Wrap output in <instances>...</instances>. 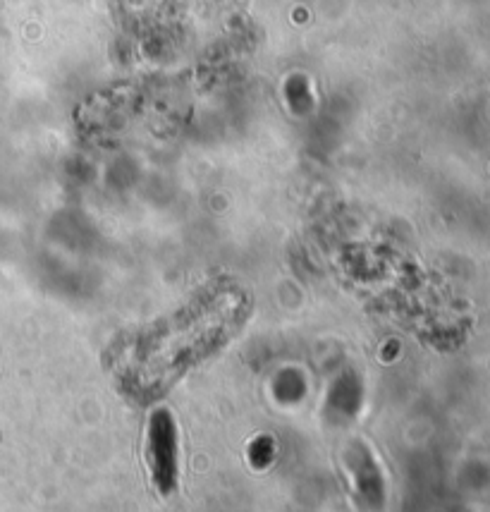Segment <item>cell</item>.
Returning <instances> with one entry per match:
<instances>
[{
    "instance_id": "obj_1",
    "label": "cell",
    "mask_w": 490,
    "mask_h": 512,
    "mask_svg": "<svg viewBox=\"0 0 490 512\" xmlns=\"http://www.w3.org/2000/svg\"><path fill=\"white\" fill-rule=\"evenodd\" d=\"M249 316V292L232 280H216L189 302L125 345L122 381L144 398L158 395L201 359L228 345Z\"/></svg>"
}]
</instances>
